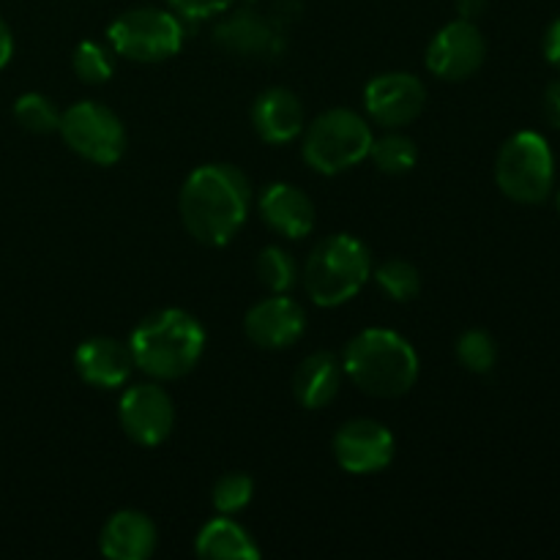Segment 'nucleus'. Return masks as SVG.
Segmentation results:
<instances>
[{
	"label": "nucleus",
	"instance_id": "1",
	"mask_svg": "<svg viewBox=\"0 0 560 560\" xmlns=\"http://www.w3.org/2000/svg\"><path fill=\"white\" fill-rule=\"evenodd\" d=\"M186 233L206 246H224L241 233L252 208V184L235 164H202L180 186Z\"/></svg>",
	"mask_w": 560,
	"mask_h": 560
},
{
	"label": "nucleus",
	"instance_id": "2",
	"mask_svg": "<svg viewBox=\"0 0 560 560\" xmlns=\"http://www.w3.org/2000/svg\"><path fill=\"white\" fill-rule=\"evenodd\" d=\"M137 370L153 381L186 377L206 353V328L186 310H159L142 317L129 339Z\"/></svg>",
	"mask_w": 560,
	"mask_h": 560
},
{
	"label": "nucleus",
	"instance_id": "3",
	"mask_svg": "<svg viewBox=\"0 0 560 560\" xmlns=\"http://www.w3.org/2000/svg\"><path fill=\"white\" fill-rule=\"evenodd\" d=\"M342 366L353 386L377 399L402 397L419 381V353L392 328L355 334L345 348Z\"/></svg>",
	"mask_w": 560,
	"mask_h": 560
},
{
	"label": "nucleus",
	"instance_id": "4",
	"mask_svg": "<svg viewBox=\"0 0 560 560\" xmlns=\"http://www.w3.org/2000/svg\"><path fill=\"white\" fill-rule=\"evenodd\" d=\"M370 277L372 257L366 244L350 233H334L310 252L301 282L312 304L334 310L355 299Z\"/></svg>",
	"mask_w": 560,
	"mask_h": 560
},
{
	"label": "nucleus",
	"instance_id": "5",
	"mask_svg": "<svg viewBox=\"0 0 560 560\" xmlns=\"http://www.w3.org/2000/svg\"><path fill=\"white\" fill-rule=\"evenodd\" d=\"M372 129L359 113L334 107L317 115L304 135V162L320 175H339L370 156Z\"/></svg>",
	"mask_w": 560,
	"mask_h": 560
},
{
	"label": "nucleus",
	"instance_id": "6",
	"mask_svg": "<svg viewBox=\"0 0 560 560\" xmlns=\"http://www.w3.org/2000/svg\"><path fill=\"white\" fill-rule=\"evenodd\" d=\"M498 189L514 202H545L556 180V159L550 142L539 131H517L503 142L495 162Z\"/></svg>",
	"mask_w": 560,
	"mask_h": 560
},
{
	"label": "nucleus",
	"instance_id": "7",
	"mask_svg": "<svg viewBox=\"0 0 560 560\" xmlns=\"http://www.w3.org/2000/svg\"><path fill=\"white\" fill-rule=\"evenodd\" d=\"M107 42L115 52L135 63H164L184 47V25L173 11L142 5L109 22Z\"/></svg>",
	"mask_w": 560,
	"mask_h": 560
},
{
	"label": "nucleus",
	"instance_id": "8",
	"mask_svg": "<svg viewBox=\"0 0 560 560\" xmlns=\"http://www.w3.org/2000/svg\"><path fill=\"white\" fill-rule=\"evenodd\" d=\"M60 137L85 162L113 167L126 153V129L118 115L98 102H77L60 113Z\"/></svg>",
	"mask_w": 560,
	"mask_h": 560
},
{
	"label": "nucleus",
	"instance_id": "9",
	"mask_svg": "<svg viewBox=\"0 0 560 560\" xmlns=\"http://www.w3.org/2000/svg\"><path fill=\"white\" fill-rule=\"evenodd\" d=\"M487 60V42L476 22L454 20L432 36L427 47V69L443 82H463L474 77Z\"/></svg>",
	"mask_w": 560,
	"mask_h": 560
},
{
	"label": "nucleus",
	"instance_id": "10",
	"mask_svg": "<svg viewBox=\"0 0 560 560\" xmlns=\"http://www.w3.org/2000/svg\"><path fill=\"white\" fill-rule=\"evenodd\" d=\"M118 421L137 446H159L175 427L173 397L159 383H137L120 397Z\"/></svg>",
	"mask_w": 560,
	"mask_h": 560
},
{
	"label": "nucleus",
	"instance_id": "11",
	"mask_svg": "<svg viewBox=\"0 0 560 560\" xmlns=\"http://www.w3.org/2000/svg\"><path fill=\"white\" fill-rule=\"evenodd\" d=\"M394 448L392 430L375 419H350L334 435V459L353 476L381 474L392 465Z\"/></svg>",
	"mask_w": 560,
	"mask_h": 560
},
{
	"label": "nucleus",
	"instance_id": "12",
	"mask_svg": "<svg viewBox=\"0 0 560 560\" xmlns=\"http://www.w3.org/2000/svg\"><path fill=\"white\" fill-rule=\"evenodd\" d=\"M364 104L370 118L383 129H402L413 124L427 107L424 82L408 71H386L372 77L364 88Z\"/></svg>",
	"mask_w": 560,
	"mask_h": 560
},
{
	"label": "nucleus",
	"instance_id": "13",
	"mask_svg": "<svg viewBox=\"0 0 560 560\" xmlns=\"http://www.w3.org/2000/svg\"><path fill=\"white\" fill-rule=\"evenodd\" d=\"M306 328L304 306L288 293H273L252 306L244 317V331L249 342L262 350H284L299 342Z\"/></svg>",
	"mask_w": 560,
	"mask_h": 560
},
{
	"label": "nucleus",
	"instance_id": "14",
	"mask_svg": "<svg viewBox=\"0 0 560 560\" xmlns=\"http://www.w3.org/2000/svg\"><path fill=\"white\" fill-rule=\"evenodd\" d=\"M213 42L238 58H273L282 52V33L257 11L241 9L228 14L213 31Z\"/></svg>",
	"mask_w": 560,
	"mask_h": 560
},
{
	"label": "nucleus",
	"instance_id": "15",
	"mask_svg": "<svg viewBox=\"0 0 560 560\" xmlns=\"http://www.w3.org/2000/svg\"><path fill=\"white\" fill-rule=\"evenodd\" d=\"M74 370L88 386L115 392L129 381L135 359H131L129 345L113 337H91L77 348Z\"/></svg>",
	"mask_w": 560,
	"mask_h": 560
},
{
	"label": "nucleus",
	"instance_id": "16",
	"mask_svg": "<svg viewBox=\"0 0 560 560\" xmlns=\"http://www.w3.org/2000/svg\"><path fill=\"white\" fill-rule=\"evenodd\" d=\"M260 217L273 233H279L282 238L299 241L315 230L317 211L315 202L310 200V195L299 189L293 184H271L262 189L260 202Z\"/></svg>",
	"mask_w": 560,
	"mask_h": 560
},
{
	"label": "nucleus",
	"instance_id": "17",
	"mask_svg": "<svg viewBox=\"0 0 560 560\" xmlns=\"http://www.w3.org/2000/svg\"><path fill=\"white\" fill-rule=\"evenodd\" d=\"M156 525L145 512L124 509L107 520L98 536V550L109 560H145L156 552Z\"/></svg>",
	"mask_w": 560,
	"mask_h": 560
},
{
	"label": "nucleus",
	"instance_id": "18",
	"mask_svg": "<svg viewBox=\"0 0 560 560\" xmlns=\"http://www.w3.org/2000/svg\"><path fill=\"white\" fill-rule=\"evenodd\" d=\"M252 126L268 145L293 142L304 131V107L301 98L288 88H268L252 104Z\"/></svg>",
	"mask_w": 560,
	"mask_h": 560
},
{
	"label": "nucleus",
	"instance_id": "19",
	"mask_svg": "<svg viewBox=\"0 0 560 560\" xmlns=\"http://www.w3.org/2000/svg\"><path fill=\"white\" fill-rule=\"evenodd\" d=\"M342 377H345L342 359H337L334 353H328V350H317V353L306 355L293 375L295 402L306 410L328 408V405L339 397Z\"/></svg>",
	"mask_w": 560,
	"mask_h": 560
},
{
	"label": "nucleus",
	"instance_id": "20",
	"mask_svg": "<svg viewBox=\"0 0 560 560\" xmlns=\"http://www.w3.org/2000/svg\"><path fill=\"white\" fill-rule=\"evenodd\" d=\"M195 552L200 558H208V560H257L260 558V547L252 541V536L246 534L244 525H238L235 520H230L228 514L202 525V530L197 534V539H195Z\"/></svg>",
	"mask_w": 560,
	"mask_h": 560
},
{
	"label": "nucleus",
	"instance_id": "21",
	"mask_svg": "<svg viewBox=\"0 0 560 560\" xmlns=\"http://www.w3.org/2000/svg\"><path fill=\"white\" fill-rule=\"evenodd\" d=\"M370 159L375 167L386 175H405L416 167L419 162V148L410 137L399 135V131H388V135L372 140Z\"/></svg>",
	"mask_w": 560,
	"mask_h": 560
},
{
	"label": "nucleus",
	"instance_id": "22",
	"mask_svg": "<svg viewBox=\"0 0 560 560\" xmlns=\"http://www.w3.org/2000/svg\"><path fill=\"white\" fill-rule=\"evenodd\" d=\"M257 277L271 293H290L299 284V262L279 246H266L257 257Z\"/></svg>",
	"mask_w": 560,
	"mask_h": 560
},
{
	"label": "nucleus",
	"instance_id": "23",
	"mask_svg": "<svg viewBox=\"0 0 560 560\" xmlns=\"http://www.w3.org/2000/svg\"><path fill=\"white\" fill-rule=\"evenodd\" d=\"M375 282L383 293L392 301L408 304V301L419 299L421 293V277L419 268L408 260H386L377 266Z\"/></svg>",
	"mask_w": 560,
	"mask_h": 560
},
{
	"label": "nucleus",
	"instance_id": "24",
	"mask_svg": "<svg viewBox=\"0 0 560 560\" xmlns=\"http://www.w3.org/2000/svg\"><path fill=\"white\" fill-rule=\"evenodd\" d=\"M14 118L31 135H52L60 129V109L44 93H22L14 102Z\"/></svg>",
	"mask_w": 560,
	"mask_h": 560
},
{
	"label": "nucleus",
	"instance_id": "25",
	"mask_svg": "<svg viewBox=\"0 0 560 560\" xmlns=\"http://www.w3.org/2000/svg\"><path fill=\"white\" fill-rule=\"evenodd\" d=\"M457 359L465 370L476 372V375L490 372L498 361V345L492 339V334L485 331V328H470V331H465L457 342Z\"/></svg>",
	"mask_w": 560,
	"mask_h": 560
},
{
	"label": "nucleus",
	"instance_id": "26",
	"mask_svg": "<svg viewBox=\"0 0 560 560\" xmlns=\"http://www.w3.org/2000/svg\"><path fill=\"white\" fill-rule=\"evenodd\" d=\"M71 69L88 85H102L113 77V58L98 42H80L71 55Z\"/></svg>",
	"mask_w": 560,
	"mask_h": 560
},
{
	"label": "nucleus",
	"instance_id": "27",
	"mask_svg": "<svg viewBox=\"0 0 560 560\" xmlns=\"http://www.w3.org/2000/svg\"><path fill=\"white\" fill-rule=\"evenodd\" d=\"M252 495H255V481H252V476L224 474L213 485L211 503L219 514H238L241 509L249 506Z\"/></svg>",
	"mask_w": 560,
	"mask_h": 560
},
{
	"label": "nucleus",
	"instance_id": "28",
	"mask_svg": "<svg viewBox=\"0 0 560 560\" xmlns=\"http://www.w3.org/2000/svg\"><path fill=\"white\" fill-rule=\"evenodd\" d=\"M170 9L184 20H211V16L228 14L235 5V0H167Z\"/></svg>",
	"mask_w": 560,
	"mask_h": 560
},
{
	"label": "nucleus",
	"instance_id": "29",
	"mask_svg": "<svg viewBox=\"0 0 560 560\" xmlns=\"http://www.w3.org/2000/svg\"><path fill=\"white\" fill-rule=\"evenodd\" d=\"M545 58L547 63L556 66L560 71V16L547 27V36H545Z\"/></svg>",
	"mask_w": 560,
	"mask_h": 560
},
{
	"label": "nucleus",
	"instance_id": "30",
	"mask_svg": "<svg viewBox=\"0 0 560 560\" xmlns=\"http://www.w3.org/2000/svg\"><path fill=\"white\" fill-rule=\"evenodd\" d=\"M545 115L556 129H560V80L550 82L545 91Z\"/></svg>",
	"mask_w": 560,
	"mask_h": 560
},
{
	"label": "nucleus",
	"instance_id": "31",
	"mask_svg": "<svg viewBox=\"0 0 560 560\" xmlns=\"http://www.w3.org/2000/svg\"><path fill=\"white\" fill-rule=\"evenodd\" d=\"M14 55V36H11V27L5 25V20L0 16V69H5Z\"/></svg>",
	"mask_w": 560,
	"mask_h": 560
},
{
	"label": "nucleus",
	"instance_id": "32",
	"mask_svg": "<svg viewBox=\"0 0 560 560\" xmlns=\"http://www.w3.org/2000/svg\"><path fill=\"white\" fill-rule=\"evenodd\" d=\"M487 3H490V0H457L459 20L476 22L487 11Z\"/></svg>",
	"mask_w": 560,
	"mask_h": 560
},
{
	"label": "nucleus",
	"instance_id": "33",
	"mask_svg": "<svg viewBox=\"0 0 560 560\" xmlns=\"http://www.w3.org/2000/svg\"><path fill=\"white\" fill-rule=\"evenodd\" d=\"M558 211H560V195H558Z\"/></svg>",
	"mask_w": 560,
	"mask_h": 560
}]
</instances>
